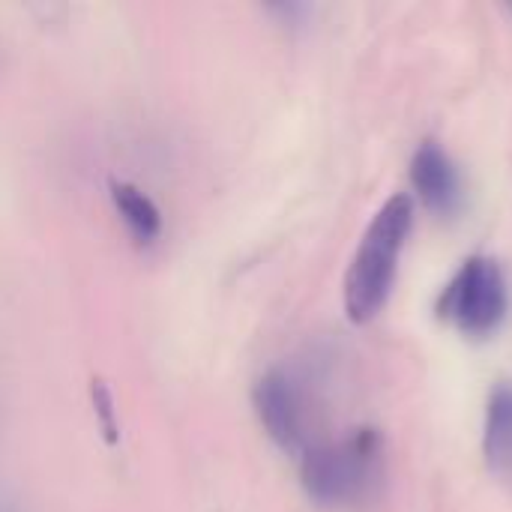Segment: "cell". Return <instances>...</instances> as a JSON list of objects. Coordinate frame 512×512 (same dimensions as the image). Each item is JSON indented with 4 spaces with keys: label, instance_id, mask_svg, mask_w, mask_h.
<instances>
[{
    "label": "cell",
    "instance_id": "obj_1",
    "mask_svg": "<svg viewBox=\"0 0 512 512\" xmlns=\"http://www.w3.org/2000/svg\"><path fill=\"white\" fill-rule=\"evenodd\" d=\"M411 225L414 201L408 195L387 198V204L372 216L345 276V309L351 321H372L390 300L396 267L411 234Z\"/></svg>",
    "mask_w": 512,
    "mask_h": 512
},
{
    "label": "cell",
    "instance_id": "obj_2",
    "mask_svg": "<svg viewBox=\"0 0 512 512\" xmlns=\"http://www.w3.org/2000/svg\"><path fill=\"white\" fill-rule=\"evenodd\" d=\"M384 471V444L375 429L315 444L303 453V486L324 507H348L372 495Z\"/></svg>",
    "mask_w": 512,
    "mask_h": 512
},
{
    "label": "cell",
    "instance_id": "obj_3",
    "mask_svg": "<svg viewBox=\"0 0 512 512\" xmlns=\"http://www.w3.org/2000/svg\"><path fill=\"white\" fill-rule=\"evenodd\" d=\"M507 309H510L507 279L501 267L483 255L468 258L447 282L438 300V315L450 321L459 333L474 339L498 333V327L507 318Z\"/></svg>",
    "mask_w": 512,
    "mask_h": 512
},
{
    "label": "cell",
    "instance_id": "obj_4",
    "mask_svg": "<svg viewBox=\"0 0 512 512\" xmlns=\"http://www.w3.org/2000/svg\"><path fill=\"white\" fill-rule=\"evenodd\" d=\"M255 414L267 435L282 447V450H309V390L303 378L294 369L273 366L267 369L252 390Z\"/></svg>",
    "mask_w": 512,
    "mask_h": 512
},
{
    "label": "cell",
    "instance_id": "obj_5",
    "mask_svg": "<svg viewBox=\"0 0 512 512\" xmlns=\"http://www.w3.org/2000/svg\"><path fill=\"white\" fill-rule=\"evenodd\" d=\"M411 183L423 204L441 216H450L462 204V177L447 150L435 141H423L411 159Z\"/></svg>",
    "mask_w": 512,
    "mask_h": 512
},
{
    "label": "cell",
    "instance_id": "obj_6",
    "mask_svg": "<svg viewBox=\"0 0 512 512\" xmlns=\"http://www.w3.org/2000/svg\"><path fill=\"white\" fill-rule=\"evenodd\" d=\"M483 453L498 477L512 480V384H501L489 396Z\"/></svg>",
    "mask_w": 512,
    "mask_h": 512
},
{
    "label": "cell",
    "instance_id": "obj_7",
    "mask_svg": "<svg viewBox=\"0 0 512 512\" xmlns=\"http://www.w3.org/2000/svg\"><path fill=\"white\" fill-rule=\"evenodd\" d=\"M108 192H111L114 210L120 213V219L126 222V228L132 231L135 240L153 243L162 234V210L141 186H135L132 180L111 177Z\"/></svg>",
    "mask_w": 512,
    "mask_h": 512
},
{
    "label": "cell",
    "instance_id": "obj_8",
    "mask_svg": "<svg viewBox=\"0 0 512 512\" xmlns=\"http://www.w3.org/2000/svg\"><path fill=\"white\" fill-rule=\"evenodd\" d=\"M93 396H96V408H99V414H102V426H105V435L114 441V417H111V396H108V390H105V384H96L93 387Z\"/></svg>",
    "mask_w": 512,
    "mask_h": 512
},
{
    "label": "cell",
    "instance_id": "obj_9",
    "mask_svg": "<svg viewBox=\"0 0 512 512\" xmlns=\"http://www.w3.org/2000/svg\"><path fill=\"white\" fill-rule=\"evenodd\" d=\"M0 512H15V510H12L9 504H3V501H0Z\"/></svg>",
    "mask_w": 512,
    "mask_h": 512
}]
</instances>
